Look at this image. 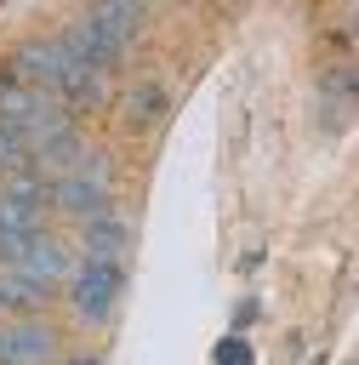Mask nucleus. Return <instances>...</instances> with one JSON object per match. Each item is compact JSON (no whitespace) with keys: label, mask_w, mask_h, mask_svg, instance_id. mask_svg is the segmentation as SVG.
Returning a JSON list of instances; mask_svg holds the SVG:
<instances>
[{"label":"nucleus","mask_w":359,"mask_h":365,"mask_svg":"<svg viewBox=\"0 0 359 365\" xmlns=\"http://www.w3.org/2000/svg\"><path fill=\"white\" fill-rule=\"evenodd\" d=\"M142 23H148V11H142V6H97V11H85L63 40H68L91 68H103V74H108V68L125 57V46L137 40V29H142Z\"/></svg>","instance_id":"1"},{"label":"nucleus","mask_w":359,"mask_h":365,"mask_svg":"<svg viewBox=\"0 0 359 365\" xmlns=\"http://www.w3.org/2000/svg\"><path fill=\"white\" fill-rule=\"evenodd\" d=\"M120 291H125V262H103V257H85L74 262L68 274V302H74V319L85 331H103L120 308Z\"/></svg>","instance_id":"2"},{"label":"nucleus","mask_w":359,"mask_h":365,"mask_svg":"<svg viewBox=\"0 0 359 365\" xmlns=\"http://www.w3.org/2000/svg\"><path fill=\"white\" fill-rule=\"evenodd\" d=\"M51 205H57V211H74V217L108 211V160H103V154H85L74 171L51 177Z\"/></svg>","instance_id":"3"},{"label":"nucleus","mask_w":359,"mask_h":365,"mask_svg":"<svg viewBox=\"0 0 359 365\" xmlns=\"http://www.w3.org/2000/svg\"><path fill=\"white\" fill-rule=\"evenodd\" d=\"M0 359H6V365H51V359H57L51 325H40V319L6 325V331H0Z\"/></svg>","instance_id":"4"},{"label":"nucleus","mask_w":359,"mask_h":365,"mask_svg":"<svg viewBox=\"0 0 359 365\" xmlns=\"http://www.w3.org/2000/svg\"><path fill=\"white\" fill-rule=\"evenodd\" d=\"M131 217H120V211H97V217H85V228H80V245H85V257H103V262H125V251H131Z\"/></svg>","instance_id":"5"},{"label":"nucleus","mask_w":359,"mask_h":365,"mask_svg":"<svg viewBox=\"0 0 359 365\" xmlns=\"http://www.w3.org/2000/svg\"><path fill=\"white\" fill-rule=\"evenodd\" d=\"M17 274H28V279H40V285H63V279L74 274V262H68V251H63L51 234H40V240L28 245V257L17 262Z\"/></svg>","instance_id":"6"},{"label":"nucleus","mask_w":359,"mask_h":365,"mask_svg":"<svg viewBox=\"0 0 359 365\" xmlns=\"http://www.w3.org/2000/svg\"><path fill=\"white\" fill-rule=\"evenodd\" d=\"M160 114H165V86L160 80H142V86L125 91V120L131 125H154Z\"/></svg>","instance_id":"7"},{"label":"nucleus","mask_w":359,"mask_h":365,"mask_svg":"<svg viewBox=\"0 0 359 365\" xmlns=\"http://www.w3.org/2000/svg\"><path fill=\"white\" fill-rule=\"evenodd\" d=\"M51 297V285H40V279H28V274H0V302H11V308H40Z\"/></svg>","instance_id":"8"},{"label":"nucleus","mask_w":359,"mask_h":365,"mask_svg":"<svg viewBox=\"0 0 359 365\" xmlns=\"http://www.w3.org/2000/svg\"><path fill=\"white\" fill-rule=\"evenodd\" d=\"M217 359H222V365H251V348H239V342H222V348H217Z\"/></svg>","instance_id":"9"},{"label":"nucleus","mask_w":359,"mask_h":365,"mask_svg":"<svg viewBox=\"0 0 359 365\" xmlns=\"http://www.w3.org/2000/svg\"><path fill=\"white\" fill-rule=\"evenodd\" d=\"M68 365H103V359H97V354H80V359H68Z\"/></svg>","instance_id":"10"}]
</instances>
